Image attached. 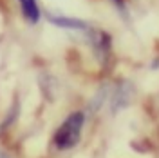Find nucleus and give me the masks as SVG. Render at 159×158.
<instances>
[{
    "instance_id": "f257e3e1",
    "label": "nucleus",
    "mask_w": 159,
    "mask_h": 158,
    "mask_svg": "<svg viewBox=\"0 0 159 158\" xmlns=\"http://www.w3.org/2000/svg\"><path fill=\"white\" fill-rule=\"evenodd\" d=\"M85 124V115L81 111L70 113L67 118L63 120V124L58 127L54 133V146L61 151L72 149L81 138V129Z\"/></svg>"
},
{
    "instance_id": "f03ea898",
    "label": "nucleus",
    "mask_w": 159,
    "mask_h": 158,
    "mask_svg": "<svg viewBox=\"0 0 159 158\" xmlns=\"http://www.w3.org/2000/svg\"><path fill=\"white\" fill-rule=\"evenodd\" d=\"M89 40L94 47V53L98 55L99 60H105L110 53V37L105 33V31H99V29H89Z\"/></svg>"
},
{
    "instance_id": "7ed1b4c3",
    "label": "nucleus",
    "mask_w": 159,
    "mask_h": 158,
    "mask_svg": "<svg viewBox=\"0 0 159 158\" xmlns=\"http://www.w3.org/2000/svg\"><path fill=\"white\" fill-rule=\"evenodd\" d=\"M49 22L58 26L61 29H70V31H83V33H89L90 26L87 22L80 18H72V17H65V15H49Z\"/></svg>"
},
{
    "instance_id": "20e7f679",
    "label": "nucleus",
    "mask_w": 159,
    "mask_h": 158,
    "mask_svg": "<svg viewBox=\"0 0 159 158\" xmlns=\"http://www.w3.org/2000/svg\"><path fill=\"white\" fill-rule=\"evenodd\" d=\"M20 4V9H22V15L24 18L31 22V24H36L42 17L40 13V6H38V0H18Z\"/></svg>"
},
{
    "instance_id": "39448f33",
    "label": "nucleus",
    "mask_w": 159,
    "mask_h": 158,
    "mask_svg": "<svg viewBox=\"0 0 159 158\" xmlns=\"http://www.w3.org/2000/svg\"><path fill=\"white\" fill-rule=\"evenodd\" d=\"M130 93H132V87H130L129 84H123V86H119V87L116 89V95H114V98H112V111H114V113L119 111V109H123L125 106H129Z\"/></svg>"
},
{
    "instance_id": "423d86ee",
    "label": "nucleus",
    "mask_w": 159,
    "mask_h": 158,
    "mask_svg": "<svg viewBox=\"0 0 159 158\" xmlns=\"http://www.w3.org/2000/svg\"><path fill=\"white\" fill-rule=\"evenodd\" d=\"M0 158H9L7 155H4V153H0Z\"/></svg>"
}]
</instances>
